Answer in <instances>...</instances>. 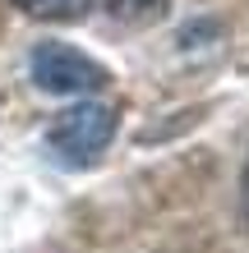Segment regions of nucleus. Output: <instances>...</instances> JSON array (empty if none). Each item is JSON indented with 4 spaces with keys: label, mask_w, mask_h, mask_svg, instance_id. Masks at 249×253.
I'll use <instances>...</instances> for the list:
<instances>
[{
    "label": "nucleus",
    "mask_w": 249,
    "mask_h": 253,
    "mask_svg": "<svg viewBox=\"0 0 249 253\" xmlns=\"http://www.w3.org/2000/svg\"><path fill=\"white\" fill-rule=\"evenodd\" d=\"M28 69H33V83L42 92H83L88 97L111 83V69L93 55H83L79 46H69V42H37Z\"/></svg>",
    "instance_id": "f257e3e1"
},
{
    "label": "nucleus",
    "mask_w": 249,
    "mask_h": 253,
    "mask_svg": "<svg viewBox=\"0 0 249 253\" xmlns=\"http://www.w3.org/2000/svg\"><path fill=\"white\" fill-rule=\"evenodd\" d=\"M111 138H115V111L106 101H79V106L60 111L51 120V129H47V143L65 161H74V166L97 161L111 147Z\"/></svg>",
    "instance_id": "f03ea898"
},
{
    "label": "nucleus",
    "mask_w": 249,
    "mask_h": 253,
    "mask_svg": "<svg viewBox=\"0 0 249 253\" xmlns=\"http://www.w3.org/2000/svg\"><path fill=\"white\" fill-rule=\"evenodd\" d=\"M14 5L33 19H83L97 0H14Z\"/></svg>",
    "instance_id": "7ed1b4c3"
},
{
    "label": "nucleus",
    "mask_w": 249,
    "mask_h": 253,
    "mask_svg": "<svg viewBox=\"0 0 249 253\" xmlns=\"http://www.w3.org/2000/svg\"><path fill=\"white\" fill-rule=\"evenodd\" d=\"M106 9L115 19H125V23H148V19H157L166 9V0H106Z\"/></svg>",
    "instance_id": "20e7f679"
},
{
    "label": "nucleus",
    "mask_w": 249,
    "mask_h": 253,
    "mask_svg": "<svg viewBox=\"0 0 249 253\" xmlns=\"http://www.w3.org/2000/svg\"><path fill=\"white\" fill-rule=\"evenodd\" d=\"M240 203H245V216H249V157H245V175H240Z\"/></svg>",
    "instance_id": "39448f33"
}]
</instances>
